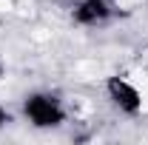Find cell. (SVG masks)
<instances>
[{
  "instance_id": "obj_2",
  "label": "cell",
  "mask_w": 148,
  "mask_h": 145,
  "mask_svg": "<svg viewBox=\"0 0 148 145\" xmlns=\"http://www.w3.org/2000/svg\"><path fill=\"white\" fill-rule=\"evenodd\" d=\"M108 94H111V100H114L123 111H128V114H137L140 105H143L140 91L134 88L128 80H123V77H114V80L108 83Z\"/></svg>"
},
{
  "instance_id": "obj_4",
  "label": "cell",
  "mask_w": 148,
  "mask_h": 145,
  "mask_svg": "<svg viewBox=\"0 0 148 145\" xmlns=\"http://www.w3.org/2000/svg\"><path fill=\"white\" fill-rule=\"evenodd\" d=\"M6 120H9V117H6V111H3V108H0V128H3V125H6Z\"/></svg>"
},
{
  "instance_id": "obj_3",
  "label": "cell",
  "mask_w": 148,
  "mask_h": 145,
  "mask_svg": "<svg viewBox=\"0 0 148 145\" xmlns=\"http://www.w3.org/2000/svg\"><path fill=\"white\" fill-rule=\"evenodd\" d=\"M111 12V3L108 0H86L80 9H77V20L80 23H97L103 20Z\"/></svg>"
},
{
  "instance_id": "obj_1",
  "label": "cell",
  "mask_w": 148,
  "mask_h": 145,
  "mask_svg": "<svg viewBox=\"0 0 148 145\" xmlns=\"http://www.w3.org/2000/svg\"><path fill=\"white\" fill-rule=\"evenodd\" d=\"M23 111H26V117H29V122L37 128H54L63 122V105L57 103L51 94H32L29 100H26V105H23Z\"/></svg>"
}]
</instances>
